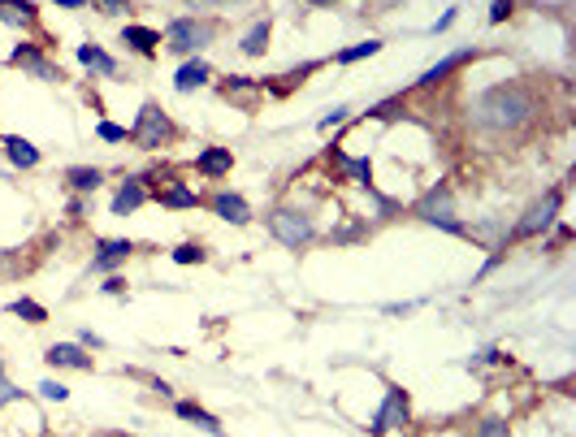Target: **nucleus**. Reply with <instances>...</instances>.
I'll return each mask as SVG.
<instances>
[{"mask_svg": "<svg viewBox=\"0 0 576 437\" xmlns=\"http://www.w3.org/2000/svg\"><path fill=\"white\" fill-rule=\"evenodd\" d=\"M22 399V390L18 386H13V381L5 377V373H0V407H9V403H18Z\"/></svg>", "mask_w": 576, "mask_h": 437, "instance_id": "37", "label": "nucleus"}, {"mask_svg": "<svg viewBox=\"0 0 576 437\" xmlns=\"http://www.w3.org/2000/svg\"><path fill=\"white\" fill-rule=\"evenodd\" d=\"M148 182H152V169L148 174H130L122 187L113 191V200H109V208H113V217H130V213H139L143 204L152 200V191H148Z\"/></svg>", "mask_w": 576, "mask_h": 437, "instance_id": "9", "label": "nucleus"}, {"mask_svg": "<svg viewBox=\"0 0 576 437\" xmlns=\"http://www.w3.org/2000/svg\"><path fill=\"white\" fill-rule=\"evenodd\" d=\"M416 217L425 225H434L442 234H455V238H468V225L455 217V191L447 182H438V187H429L421 200H416Z\"/></svg>", "mask_w": 576, "mask_h": 437, "instance_id": "5", "label": "nucleus"}, {"mask_svg": "<svg viewBox=\"0 0 576 437\" xmlns=\"http://www.w3.org/2000/svg\"><path fill=\"white\" fill-rule=\"evenodd\" d=\"M178 139V126H174V117H169L161 104H143L139 109V117H135V126H130V143L135 148H143V152H161V148H169V143Z\"/></svg>", "mask_w": 576, "mask_h": 437, "instance_id": "6", "label": "nucleus"}, {"mask_svg": "<svg viewBox=\"0 0 576 437\" xmlns=\"http://www.w3.org/2000/svg\"><path fill=\"white\" fill-rule=\"evenodd\" d=\"M265 225H269V234L278 238L282 247H291V251L308 247L312 238H317V221H312V213H308V208H299V204H278V208H269Z\"/></svg>", "mask_w": 576, "mask_h": 437, "instance_id": "3", "label": "nucleus"}, {"mask_svg": "<svg viewBox=\"0 0 576 437\" xmlns=\"http://www.w3.org/2000/svg\"><path fill=\"white\" fill-rule=\"evenodd\" d=\"M208 208H213L221 221H230V225H252V204H247V195L230 191V187H221L213 200H208Z\"/></svg>", "mask_w": 576, "mask_h": 437, "instance_id": "13", "label": "nucleus"}, {"mask_svg": "<svg viewBox=\"0 0 576 437\" xmlns=\"http://www.w3.org/2000/svg\"><path fill=\"white\" fill-rule=\"evenodd\" d=\"M217 91H221V100L252 109V104L260 100V91H265V83H256V78H243V74H226V83H217Z\"/></svg>", "mask_w": 576, "mask_h": 437, "instance_id": "14", "label": "nucleus"}, {"mask_svg": "<svg viewBox=\"0 0 576 437\" xmlns=\"http://www.w3.org/2000/svg\"><path fill=\"white\" fill-rule=\"evenodd\" d=\"M135 256V243L130 238H96V256H91V273H122L126 260Z\"/></svg>", "mask_w": 576, "mask_h": 437, "instance_id": "10", "label": "nucleus"}, {"mask_svg": "<svg viewBox=\"0 0 576 437\" xmlns=\"http://www.w3.org/2000/svg\"><path fill=\"white\" fill-rule=\"evenodd\" d=\"M473 437H512V429H507V420L490 416V420H481V425H477V433H473Z\"/></svg>", "mask_w": 576, "mask_h": 437, "instance_id": "32", "label": "nucleus"}, {"mask_svg": "<svg viewBox=\"0 0 576 437\" xmlns=\"http://www.w3.org/2000/svg\"><path fill=\"white\" fill-rule=\"evenodd\" d=\"M386 48V39H377V35H369V39H360V44H351V48H343V52H334V65H356V61H369V57H377V52Z\"/></svg>", "mask_w": 576, "mask_h": 437, "instance_id": "25", "label": "nucleus"}, {"mask_svg": "<svg viewBox=\"0 0 576 437\" xmlns=\"http://www.w3.org/2000/svg\"><path fill=\"white\" fill-rule=\"evenodd\" d=\"M421 303H425V299H416V303H386L382 312H386V316H412L416 308H421Z\"/></svg>", "mask_w": 576, "mask_h": 437, "instance_id": "41", "label": "nucleus"}, {"mask_svg": "<svg viewBox=\"0 0 576 437\" xmlns=\"http://www.w3.org/2000/svg\"><path fill=\"white\" fill-rule=\"evenodd\" d=\"M65 213H70L74 221H78V217H83V213H87V204H83V195H74V200H70V204H65Z\"/></svg>", "mask_w": 576, "mask_h": 437, "instance_id": "42", "label": "nucleus"}, {"mask_svg": "<svg viewBox=\"0 0 576 437\" xmlns=\"http://www.w3.org/2000/svg\"><path fill=\"white\" fill-rule=\"evenodd\" d=\"M65 187H70L74 195H96L104 187V169H96V165H70V169H65Z\"/></svg>", "mask_w": 576, "mask_h": 437, "instance_id": "21", "label": "nucleus"}, {"mask_svg": "<svg viewBox=\"0 0 576 437\" xmlns=\"http://www.w3.org/2000/svg\"><path fill=\"white\" fill-rule=\"evenodd\" d=\"M39 18L35 0H0V22L5 26H31Z\"/></svg>", "mask_w": 576, "mask_h": 437, "instance_id": "24", "label": "nucleus"}, {"mask_svg": "<svg viewBox=\"0 0 576 437\" xmlns=\"http://www.w3.org/2000/svg\"><path fill=\"white\" fill-rule=\"evenodd\" d=\"M74 57H78V65H83V70L100 74V78H117V74H122V65L113 61V52L100 48V44H83V48L74 52Z\"/></svg>", "mask_w": 576, "mask_h": 437, "instance_id": "19", "label": "nucleus"}, {"mask_svg": "<svg viewBox=\"0 0 576 437\" xmlns=\"http://www.w3.org/2000/svg\"><path fill=\"white\" fill-rule=\"evenodd\" d=\"M217 31H221V22L217 18H204V13H182V18H174L165 26V52H174V57H200V52L213 44L217 39Z\"/></svg>", "mask_w": 576, "mask_h": 437, "instance_id": "2", "label": "nucleus"}, {"mask_svg": "<svg viewBox=\"0 0 576 437\" xmlns=\"http://www.w3.org/2000/svg\"><path fill=\"white\" fill-rule=\"evenodd\" d=\"M39 394H44L48 403H65V399H70V390H65L61 381H39Z\"/></svg>", "mask_w": 576, "mask_h": 437, "instance_id": "35", "label": "nucleus"}, {"mask_svg": "<svg viewBox=\"0 0 576 437\" xmlns=\"http://www.w3.org/2000/svg\"><path fill=\"white\" fill-rule=\"evenodd\" d=\"M204 247L200 243H178L174 247V264H182V269H191V264H204Z\"/></svg>", "mask_w": 576, "mask_h": 437, "instance_id": "29", "label": "nucleus"}, {"mask_svg": "<svg viewBox=\"0 0 576 437\" xmlns=\"http://www.w3.org/2000/svg\"><path fill=\"white\" fill-rule=\"evenodd\" d=\"M304 5H308V9H334L338 0H304Z\"/></svg>", "mask_w": 576, "mask_h": 437, "instance_id": "46", "label": "nucleus"}, {"mask_svg": "<svg viewBox=\"0 0 576 437\" xmlns=\"http://www.w3.org/2000/svg\"><path fill=\"white\" fill-rule=\"evenodd\" d=\"M347 117H351V109H347V104H334V109L321 117V130H334V126H343Z\"/></svg>", "mask_w": 576, "mask_h": 437, "instance_id": "36", "label": "nucleus"}, {"mask_svg": "<svg viewBox=\"0 0 576 437\" xmlns=\"http://www.w3.org/2000/svg\"><path fill=\"white\" fill-rule=\"evenodd\" d=\"M195 9H213V5H239V0H191Z\"/></svg>", "mask_w": 576, "mask_h": 437, "instance_id": "44", "label": "nucleus"}, {"mask_svg": "<svg viewBox=\"0 0 576 437\" xmlns=\"http://www.w3.org/2000/svg\"><path fill=\"white\" fill-rule=\"evenodd\" d=\"M213 83V65H208L204 57H187L178 65V74H174V87L187 96V91H200V87H208Z\"/></svg>", "mask_w": 576, "mask_h": 437, "instance_id": "16", "label": "nucleus"}, {"mask_svg": "<svg viewBox=\"0 0 576 437\" xmlns=\"http://www.w3.org/2000/svg\"><path fill=\"white\" fill-rule=\"evenodd\" d=\"M122 44H126L130 52H139V57H156V52H161V31H156V26L126 22V26H122Z\"/></svg>", "mask_w": 576, "mask_h": 437, "instance_id": "18", "label": "nucleus"}, {"mask_svg": "<svg viewBox=\"0 0 576 437\" xmlns=\"http://www.w3.org/2000/svg\"><path fill=\"white\" fill-rule=\"evenodd\" d=\"M269 39H273V18H256V22L243 31L239 52H243V57H265V52H269Z\"/></svg>", "mask_w": 576, "mask_h": 437, "instance_id": "20", "label": "nucleus"}, {"mask_svg": "<svg viewBox=\"0 0 576 437\" xmlns=\"http://www.w3.org/2000/svg\"><path fill=\"white\" fill-rule=\"evenodd\" d=\"M499 264H503V251H490V256H486V264H481V273L473 277V282H486V277H490L494 269H499Z\"/></svg>", "mask_w": 576, "mask_h": 437, "instance_id": "39", "label": "nucleus"}, {"mask_svg": "<svg viewBox=\"0 0 576 437\" xmlns=\"http://www.w3.org/2000/svg\"><path fill=\"white\" fill-rule=\"evenodd\" d=\"M44 360L52 368H78V373H91V355L87 347H78V342H52L44 351Z\"/></svg>", "mask_w": 576, "mask_h": 437, "instance_id": "17", "label": "nucleus"}, {"mask_svg": "<svg viewBox=\"0 0 576 437\" xmlns=\"http://www.w3.org/2000/svg\"><path fill=\"white\" fill-rule=\"evenodd\" d=\"M52 5H61V9H87V0H52Z\"/></svg>", "mask_w": 576, "mask_h": 437, "instance_id": "45", "label": "nucleus"}, {"mask_svg": "<svg viewBox=\"0 0 576 437\" xmlns=\"http://www.w3.org/2000/svg\"><path fill=\"white\" fill-rule=\"evenodd\" d=\"M356 238H369V221L351 217V225H343V230L330 234V243H356Z\"/></svg>", "mask_w": 576, "mask_h": 437, "instance_id": "28", "label": "nucleus"}, {"mask_svg": "<svg viewBox=\"0 0 576 437\" xmlns=\"http://www.w3.org/2000/svg\"><path fill=\"white\" fill-rule=\"evenodd\" d=\"M516 13V0H490V26H503Z\"/></svg>", "mask_w": 576, "mask_h": 437, "instance_id": "33", "label": "nucleus"}, {"mask_svg": "<svg viewBox=\"0 0 576 437\" xmlns=\"http://www.w3.org/2000/svg\"><path fill=\"white\" fill-rule=\"evenodd\" d=\"M230 169H234V152L221 148V143L195 152V174H200V178H230Z\"/></svg>", "mask_w": 576, "mask_h": 437, "instance_id": "15", "label": "nucleus"}, {"mask_svg": "<svg viewBox=\"0 0 576 437\" xmlns=\"http://www.w3.org/2000/svg\"><path fill=\"white\" fill-rule=\"evenodd\" d=\"M538 117V91L525 83H490L468 104V122L486 135H516Z\"/></svg>", "mask_w": 576, "mask_h": 437, "instance_id": "1", "label": "nucleus"}, {"mask_svg": "<svg viewBox=\"0 0 576 437\" xmlns=\"http://www.w3.org/2000/svg\"><path fill=\"white\" fill-rule=\"evenodd\" d=\"M408 420H412L408 390H403V386H386L382 407H377L373 420H369V433H373V437H390L395 429H408Z\"/></svg>", "mask_w": 576, "mask_h": 437, "instance_id": "7", "label": "nucleus"}, {"mask_svg": "<svg viewBox=\"0 0 576 437\" xmlns=\"http://www.w3.org/2000/svg\"><path fill=\"white\" fill-rule=\"evenodd\" d=\"M96 135H100V143H126V139H130V130H126V126H117V122H100V126H96Z\"/></svg>", "mask_w": 576, "mask_h": 437, "instance_id": "31", "label": "nucleus"}, {"mask_svg": "<svg viewBox=\"0 0 576 437\" xmlns=\"http://www.w3.org/2000/svg\"><path fill=\"white\" fill-rule=\"evenodd\" d=\"M87 5H96L104 18H122V13H130V0H87Z\"/></svg>", "mask_w": 576, "mask_h": 437, "instance_id": "34", "label": "nucleus"}, {"mask_svg": "<svg viewBox=\"0 0 576 437\" xmlns=\"http://www.w3.org/2000/svg\"><path fill=\"white\" fill-rule=\"evenodd\" d=\"M152 200L161 204V208H169V213H191V208L204 204L200 191L187 187V182H161V187L152 191Z\"/></svg>", "mask_w": 576, "mask_h": 437, "instance_id": "12", "label": "nucleus"}, {"mask_svg": "<svg viewBox=\"0 0 576 437\" xmlns=\"http://www.w3.org/2000/svg\"><path fill=\"white\" fill-rule=\"evenodd\" d=\"M9 316H18V321L26 325H48V308L44 303H35V299H9Z\"/></svg>", "mask_w": 576, "mask_h": 437, "instance_id": "26", "label": "nucleus"}, {"mask_svg": "<svg viewBox=\"0 0 576 437\" xmlns=\"http://www.w3.org/2000/svg\"><path fill=\"white\" fill-rule=\"evenodd\" d=\"M455 22H460V9H447V13H442V18H438L434 26H429V35H447Z\"/></svg>", "mask_w": 576, "mask_h": 437, "instance_id": "38", "label": "nucleus"}, {"mask_svg": "<svg viewBox=\"0 0 576 437\" xmlns=\"http://www.w3.org/2000/svg\"><path fill=\"white\" fill-rule=\"evenodd\" d=\"M481 57V48H473V44H468V48H455V52H447V57H442L438 65H429V70L421 74V78H416V87H438V83H447V78L455 74V70H464V65L468 61H477Z\"/></svg>", "mask_w": 576, "mask_h": 437, "instance_id": "11", "label": "nucleus"}, {"mask_svg": "<svg viewBox=\"0 0 576 437\" xmlns=\"http://www.w3.org/2000/svg\"><path fill=\"white\" fill-rule=\"evenodd\" d=\"M559 213H564V187H551L542 195V200H533L525 213L516 217V225L507 234H512V243H529V238H542L551 225H559Z\"/></svg>", "mask_w": 576, "mask_h": 437, "instance_id": "4", "label": "nucleus"}, {"mask_svg": "<svg viewBox=\"0 0 576 437\" xmlns=\"http://www.w3.org/2000/svg\"><path fill=\"white\" fill-rule=\"evenodd\" d=\"M74 342H78V347H91V351H100V347H104V338H100V334H91L87 325L78 329V338H74Z\"/></svg>", "mask_w": 576, "mask_h": 437, "instance_id": "40", "label": "nucleus"}, {"mask_svg": "<svg viewBox=\"0 0 576 437\" xmlns=\"http://www.w3.org/2000/svg\"><path fill=\"white\" fill-rule=\"evenodd\" d=\"M126 277L122 273H104V282H100V295H109V299H122L126 295Z\"/></svg>", "mask_w": 576, "mask_h": 437, "instance_id": "30", "label": "nucleus"}, {"mask_svg": "<svg viewBox=\"0 0 576 437\" xmlns=\"http://www.w3.org/2000/svg\"><path fill=\"white\" fill-rule=\"evenodd\" d=\"M148 386L161 394V399H169V394H174V386H169V381H161V377H148Z\"/></svg>", "mask_w": 576, "mask_h": 437, "instance_id": "43", "label": "nucleus"}, {"mask_svg": "<svg viewBox=\"0 0 576 437\" xmlns=\"http://www.w3.org/2000/svg\"><path fill=\"white\" fill-rule=\"evenodd\" d=\"M174 416L178 420H187V425H195V429H204V433H213V437H221L226 429H221V420L213 416V412H204L200 403H191V399H178L174 403Z\"/></svg>", "mask_w": 576, "mask_h": 437, "instance_id": "22", "label": "nucleus"}, {"mask_svg": "<svg viewBox=\"0 0 576 437\" xmlns=\"http://www.w3.org/2000/svg\"><path fill=\"white\" fill-rule=\"evenodd\" d=\"M0 143H5L9 165H18V169H35L39 161H44L35 143H31V139H22V135H0Z\"/></svg>", "mask_w": 576, "mask_h": 437, "instance_id": "23", "label": "nucleus"}, {"mask_svg": "<svg viewBox=\"0 0 576 437\" xmlns=\"http://www.w3.org/2000/svg\"><path fill=\"white\" fill-rule=\"evenodd\" d=\"M109 437H130V433H109Z\"/></svg>", "mask_w": 576, "mask_h": 437, "instance_id": "47", "label": "nucleus"}, {"mask_svg": "<svg viewBox=\"0 0 576 437\" xmlns=\"http://www.w3.org/2000/svg\"><path fill=\"white\" fill-rule=\"evenodd\" d=\"M364 117H373V122H403V117H408V109H403V96H395V100L369 104V113H364Z\"/></svg>", "mask_w": 576, "mask_h": 437, "instance_id": "27", "label": "nucleus"}, {"mask_svg": "<svg viewBox=\"0 0 576 437\" xmlns=\"http://www.w3.org/2000/svg\"><path fill=\"white\" fill-rule=\"evenodd\" d=\"M5 65H13V70H22V74H31L39 78V83H65V74H61V65H52L44 57V48L39 44H18L5 57Z\"/></svg>", "mask_w": 576, "mask_h": 437, "instance_id": "8", "label": "nucleus"}]
</instances>
